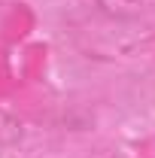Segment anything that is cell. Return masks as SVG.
Here are the masks:
<instances>
[{
	"mask_svg": "<svg viewBox=\"0 0 155 158\" xmlns=\"http://www.w3.org/2000/svg\"><path fill=\"white\" fill-rule=\"evenodd\" d=\"M100 12H107L110 19H122V21H131L146 15L149 9H155V0H97Z\"/></svg>",
	"mask_w": 155,
	"mask_h": 158,
	"instance_id": "obj_1",
	"label": "cell"
}]
</instances>
